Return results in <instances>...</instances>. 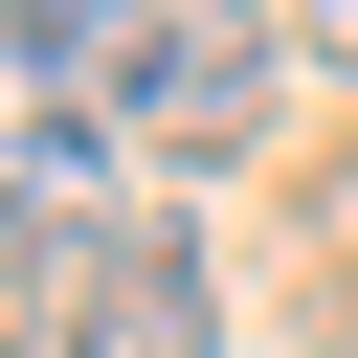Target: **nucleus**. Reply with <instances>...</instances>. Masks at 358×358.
<instances>
[{
	"mask_svg": "<svg viewBox=\"0 0 358 358\" xmlns=\"http://www.w3.org/2000/svg\"><path fill=\"white\" fill-rule=\"evenodd\" d=\"M45 358H224V268H201V224L157 201V224H134V246L45 313Z\"/></svg>",
	"mask_w": 358,
	"mask_h": 358,
	"instance_id": "nucleus-3",
	"label": "nucleus"
},
{
	"mask_svg": "<svg viewBox=\"0 0 358 358\" xmlns=\"http://www.w3.org/2000/svg\"><path fill=\"white\" fill-rule=\"evenodd\" d=\"M134 179H157V157H134L112 112H0V313H22V336H45L134 224H157Z\"/></svg>",
	"mask_w": 358,
	"mask_h": 358,
	"instance_id": "nucleus-1",
	"label": "nucleus"
},
{
	"mask_svg": "<svg viewBox=\"0 0 358 358\" xmlns=\"http://www.w3.org/2000/svg\"><path fill=\"white\" fill-rule=\"evenodd\" d=\"M291 45H313V67H358V0H291Z\"/></svg>",
	"mask_w": 358,
	"mask_h": 358,
	"instance_id": "nucleus-4",
	"label": "nucleus"
},
{
	"mask_svg": "<svg viewBox=\"0 0 358 358\" xmlns=\"http://www.w3.org/2000/svg\"><path fill=\"white\" fill-rule=\"evenodd\" d=\"M268 112H291V22H246V0H157L112 134H134L157 179H224V157H268Z\"/></svg>",
	"mask_w": 358,
	"mask_h": 358,
	"instance_id": "nucleus-2",
	"label": "nucleus"
}]
</instances>
